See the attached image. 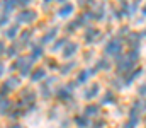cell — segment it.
Masks as SVG:
<instances>
[{"instance_id": "obj_1", "label": "cell", "mask_w": 146, "mask_h": 128, "mask_svg": "<svg viewBox=\"0 0 146 128\" xmlns=\"http://www.w3.org/2000/svg\"><path fill=\"white\" fill-rule=\"evenodd\" d=\"M99 90H100V87H99V85L92 84L87 90H85V94H83V96H85V99H94V97H97V96H99Z\"/></svg>"}, {"instance_id": "obj_2", "label": "cell", "mask_w": 146, "mask_h": 128, "mask_svg": "<svg viewBox=\"0 0 146 128\" xmlns=\"http://www.w3.org/2000/svg\"><path fill=\"white\" fill-rule=\"evenodd\" d=\"M138 123H139V118L138 116H129L121 128H138Z\"/></svg>"}, {"instance_id": "obj_3", "label": "cell", "mask_w": 146, "mask_h": 128, "mask_svg": "<svg viewBox=\"0 0 146 128\" xmlns=\"http://www.w3.org/2000/svg\"><path fill=\"white\" fill-rule=\"evenodd\" d=\"M99 111H100V108H99L97 104H88V106H85V116H87V118H88V116H97Z\"/></svg>"}, {"instance_id": "obj_4", "label": "cell", "mask_w": 146, "mask_h": 128, "mask_svg": "<svg viewBox=\"0 0 146 128\" xmlns=\"http://www.w3.org/2000/svg\"><path fill=\"white\" fill-rule=\"evenodd\" d=\"M75 125L78 128H87L90 125V121H88L87 116H76V118H75Z\"/></svg>"}, {"instance_id": "obj_5", "label": "cell", "mask_w": 146, "mask_h": 128, "mask_svg": "<svg viewBox=\"0 0 146 128\" xmlns=\"http://www.w3.org/2000/svg\"><path fill=\"white\" fill-rule=\"evenodd\" d=\"M104 104H114L115 103V94L112 92V90H107L106 94H104Z\"/></svg>"}, {"instance_id": "obj_6", "label": "cell", "mask_w": 146, "mask_h": 128, "mask_svg": "<svg viewBox=\"0 0 146 128\" xmlns=\"http://www.w3.org/2000/svg\"><path fill=\"white\" fill-rule=\"evenodd\" d=\"M117 51H121V44H119V41H112L107 46V53H112V55H115Z\"/></svg>"}, {"instance_id": "obj_7", "label": "cell", "mask_w": 146, "mask_h": 128, "mask_svg": "<svg viewBox=\"0 0 146 128\" xmlns=\"http://www.w3.org/2000/svg\"><path fill=\"white\" fill-rule=\"evenodd\" d=\"M72 96V92H68V89H60V90H56V97L58 99H68Z\"/></svg>"}, {"instance_id": "obj_8", "label": "cell", "mask_w": 146, "mask_h": 128, "mask_svg": "<svg viewBox=\"0 0 146 128\" xmlns=\"http://www.w3.org/2000/svg\"><path fill=\"white\" fill-rule=\"evenodd\" d=\"M41 77H44V70L42 68H37L36 72L33 74V80H41Z\"/></svg>"}, {"instance_id": "obj_9", "label": "cell", "mask_w": 146, "mask_h": 128, "mask_svg": "<svg viewBox=\"0 0 146 128\" xmlns=\"http://www.w3.org/2000/svg\"><path fill=\"white\" fill-rule=\"evenodd\" d=\"M87 77H88V72H80L78 74V82H85Z\"/></svg>"}, {"instance_id": "obj_10", "label": "cell", "mask_w": 146, "mask_h": 128, "mask_svg": "<svg viewBox=\"0 0 146 128\" xmlns=\"http://www.w3.org/2000/svg\"><path fill=\"white\" fill-rule=\"evenodd\" d=\"M138 94H139V96H143V97H146V84H141V85H139V89H138Z\"/></svg>"}, {"instance_id": "obj_11", "label": "cell", "mask_w": 146, "mask_h": 128, "mask_svg": "<svg viewBox=\"0 0 146 128\" xmlns=\"http://www.w3.org/2000/svg\"><path fill=\"white\" fill-rule=\"evenodd\" d=\"M75 50H76V44L68 46V48H66V51H65V55H66V56H68V55H72V53H75Z\"/></svg>"}, {"instance_id": "obj_12", "label": "cell", "mask_w": 146, "mask_h": 128, "mask_svg": "<svg viewBox=\"0 0 146 128\" xmlns=\"http://www.w3.org/2000/svg\"><path fill=\"white\" fill-rule=\"evenodd\" d=\"M104 127H106V121H102V120L99 123H94V128H104Z\"/></svg>"}, {"instance_id": "obj_13", "label": "cell", "mask_w": 146, "mask_h": 128, "mask_svg": "<svg viewBox=\"0 0 146 128\" xmlns=\"http://www.w3.org/2000/svg\"><path fill=\"white\" fill-rule=\"evenodd\" d=\"M15 33H17V29H15V27H12V29H9V36H14Z\"/></svg>"}, {"instance_id": "obj_14", "label": "cell", "mask_w": 146, "mask_h": 128, "mask_svg": "<svg viewBox=\"0 0 146 128\" xmlns=\"http://www.w3.org/2000/svg\"><path fill=\"white\" fill-rule=\"evenodd\" d=\"M12 128H21V127H12Z\"/></svg>"}, {"instance_id": "obj_15", "label": "cell", "mask_w": 146, "mask_h": 128, "mask_svg": "<svg viewBox=\"0 0 146 128\" xmlns=\"http://www.w3.org/2000/svg\"><path fill=\"white\" fill-rule=\"evenodd\" d=\"M0 72H2V67H0Z\"/></svg>"}]
</instances>
